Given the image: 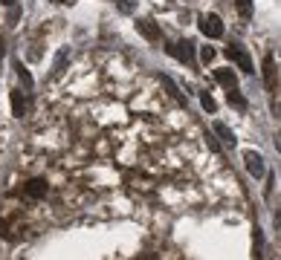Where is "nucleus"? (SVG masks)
<instances>
[{
	"mask_svg": "<svg viewBox=\"0 0 281 260\" xmlns=\"http://www.w3.org/2000/svg\"><path fill=\"white\" fill-rule=\"evenodd\" d=\"M200 32L206 38H221L223 35V24L218 15H206V18H200Z\"/></svg>",
	"mask_w": 281,
	"mask_h": 260,
	"instance_id": "1",
	"label": "nucleus"
},
{
	"mask_svg": "<svg viewBox=\"0 0 281 260\" xmlns=\"http://www.w3.org/2000/svg\"><path fill=\"white\" fill-rule=\"evenodd\" d=\"M244 162H246V171H249L255 179H261L264 174H267V168H264V156L255 154V151H246V154H244Z\"/></svg>",
	"mask_w": 281,
	"mask_h": 260,
	"instance_id": "2",
	"label": "nucleus"
},
{
	"mask_svg": "<svg viewBox=\"0 0 281 260\" xmlns=\"http://www.w3.org/2000/svg\"><path fill=\"white\" fill-rule=\"evenodd\" d=\"M226 58L235 61V64H238L244 72H252V58H249L241 47H235V44H232V47H226Z\"/></svg>",
	"mask_w": 281,
	"mask_h": 260,
	"instance_id": "3",
	"label": "nucleus"
},
{
	"mask_svg": "<svg viewBox=\"0 0 281 260\" xmlns=\"http://www.w3.org/2000/svg\"><path fill=\"white\" fill-rule=\"evenodd\" d=\"M136 29H139V35L145 38V41H160V29H157V24H154L151 18L136 21Z\"/></svg>",
	"mask_w": 281,
	"mask_h": 260,
	"instance_id": "4",
	"label": "nucleus"
},
{
	"mask_svg": "<svg viewBox=\"0 0 281 260\" xmlns=\"http://www.w3.org/2000/svg\"><path fill=\"white\" fill-rule=\"evenodd\" d=\"M215 81L221 87H226V90H235L238 87V75L232 70H215Z\"/></svg>",
	"mask_w": 281,
	"mask_h": 260,
	"instance_id": "5",
	"label": "nucleus"
},
{
	"mask_svg": "<svg viewBox=\"0 0 281 260\" xmlns=\"http://www.w3.org/2000/svg\"><path fill=\"white\" fill-rule=\"evenodd\" d=\"M168 52H171L174 58L191 64V44H188V41H183V44H171V47H168Z\"/></svg>",
	"mask_w": 281,
	"mask_h": 260,
	"instance_id": "6",
	"label": "nucleus"
},
{
	"mask_svg": "<svg viewBox=\"0 0 281 260\" xmlns=\"http://www.w3.org/2000/svg\"><path fill=\"white\" fill-rule=\"evenodd\" d=\"M26 197H44V194H47V182H44V179H32V182H26Z\"/></svg>",
	"mask_w": 281,
	"mask_h": 260,
	"instance_id": "7",
	"label": "nucleus"
},
{
	"mask_svg": "<svg viewBox=\"0 0 281 260\" xmlns=\"http://www.w3.org/2000/svg\"><path fill=\"white\" fill-rule=\"evenodd\" d=\"M264 84H267V90H275V67H272V55L264 58Z\"/></svg>",
	"mask_w": 281,
	"mask_h": 260,
	"instance_id": "8",
	"label": "nucleus"
},
{
	"mask_svg": "<svg viewBox=\"0 0 281 260\" xmlns=\"http://www.w3.org/2000/svg\"><path fill=\"white\" fill-rule=\"evenodd\" d=\"M215 133H218V136H221V139H223V142H226V145H229V148H232V145H235V133H232V130H229V127H226L223 121H215Z\"/></svg>",
	"mask_w": 281,
	"mask_h": 260,
	"instance_id": "9",
	"label": "nucleus"
},
{
	"mask_svg": "<svg viewBox=\"0 0 281 260\" xmlns=\"http://www.w3.org/2000/svg\"><path fill=\"white\" fill-rule=\"evenodd\" d=\"M24 110H26V101H24V95H21V90H12V113L21 118Z\"/></svg>",
	"mask_w": 281,
	"mask_h": 260,
	"instance_id": "10",
	"label": "nucleus"
},
{
	"mask_svg": "<svg viewBox=\"0 0 281 260\" xmlns=\"http://www.w3.org/2000/svg\"><path fill=\"white\" fill-rule=\"evenodd\" d=\"M70 61V49H61L58 58H55V64H52V75H61L64 72V64Z\"/></svg>",
	"mask_w": 281,
	"mask_h": 260,
	"instance_id": "11",
	"label": "nucleus"
},
{
	"mask_svg": "<svg viewBox=\"0 0 281 260\" xmlns=\"http://www.w3.org/2000/svg\"><path fill=\"white\" fill-rule=\"evenodd\" d=\"M15 72H18V78H21V84H24L26 90H32V75H29V70H26L24 64H21V61H18V67H15Z\"/></svg>",
	"mask_w": 281,
	"mask_h": 260,
	"instance_id": "12",
	"label": "nucleus"
},
{
	"mask_svg": "<svg viewBox=\"0 0 281 260\" xmlns=\"http://www.w3.org/2000/svg\"><path fill=\"white\" fill-rule=\"evenodd\" d=\"M226 95H229V104H232V107H238V110H244V107H246V98L238 93V87H235V90H229Z\"/></svg>",
	"mask_w": 281,
	"mask_h": 260,
	"instance_id": "13",
	"label": "nucleus"
},
{
	"mask_svg": "<svg viewBox=\"0 0 281 260\" xmlns=\"http://www.w3.org/2000/svg\"><path fill=\"white\" fill-rule=\"evenodd\" d=\"M200 104H203V110H209V113H215V110H218V101H215V98H212L209 93H203V95H200Z\"/></svg>",
	"mask_w": 281,
	"mask_h": 260,
	"instance_id": "14",
	"label": "nucleus"
},
{
	"mask_svg": "<svg viewBox=\"0 0 281 260\" xmlns=\"http://www.w3.org/2000/svg\"><path fill=\"white\" fill-rule=\"evenodd\" d=\"M238 12H241V18H249L252 15V0H238Z\"/></svg>",
	"mask_w": 281,
	"mask_h": 260,
	"instance_id": "15",
	"label": "nucleus"
},
{
	"mask_svg": "<svg viewBox=\"0 0 281 260\" xmlns=\"http://www.w3.org/2000/svg\"><path fill=\"white\" fill-rule=\"evenodd\" d=\"M200 61H203V64H212V61H215V49L203 47V49H200Z\"/></svg>",
	"mask_w": 281,
	"mask_h": 260,
	"instance_id": "16",
	"label": "nucleus"
},
{
	"mask_svg": "<svg viewBox=\"0 0 281 260\" xmlns=\"http://www.w3.org/2000/svg\"><path fill=\"white\" fill-rule=\"evenodd\" d=\"M163 84H165V87H168V93L174 95L177 101H186V98H183V95L177 93V87H174V81H171V78H163Z\"/></svg>",
	"mask_w": 281,
	"mask_h": 260,
	"instance_id": "17",
	"label": "nucleus"
},
{
	"mask_svg": "<svg viewBox=\"0 0 281 260\" xmlns=\"http://www.w3.org/2000/svg\"><path fill=\"white\" fill-rule=\"evenodd\" d=\"M261 246H264V237H261V231L255 228V257H261Z\"/></svg>",
	"mask_w": 281,
	"mask_h": 260,
	"instance_id": "18",
	"label": "nucleus"
},
{
	"mask_svg": "<svg viewBox=\"0 0 281 260\" xmlns=\"http://www.w3.org/2000/svg\"><path fill=\"white\" fill-rule=\"evenodd\" d=\"M116 6H119V9H122V12H130V6H128V3H125V0H116Z\"/></svg>",
	"mask_w": 281,
	"mask_h": 260,
	"instance_id": "19",
	"label": "nucleus"
},
{
	"mask_svg": "<svg viewBox=\"0 0 281 260\" xmlns=\"http://www.w3.org/2000/svg\"><path fill=\"white\" fill-rule=\"evenodd\" d=\"M0 3H3V6H15V0H0Z\"/></svg>",
	"mask_w": 281,
	"mask_h": 260,
	"instance_id": "20",
	"label": "nucleus"
},
{
	"mask_svg": "<svg viewBox=\"0 0 281 260\" xmlns=\"http://www.w3.org/2000/svg\"><path fill=\"white\" fill-rule=\"evenodd\" d=\"M3 52H6V49H3V44H0V61H3Z\"/></svg>",
	"mask_w": 281,
	"mask_h": 260,
	"instance_id": "21",
	"label": "nucleus"
}]
</instances>
